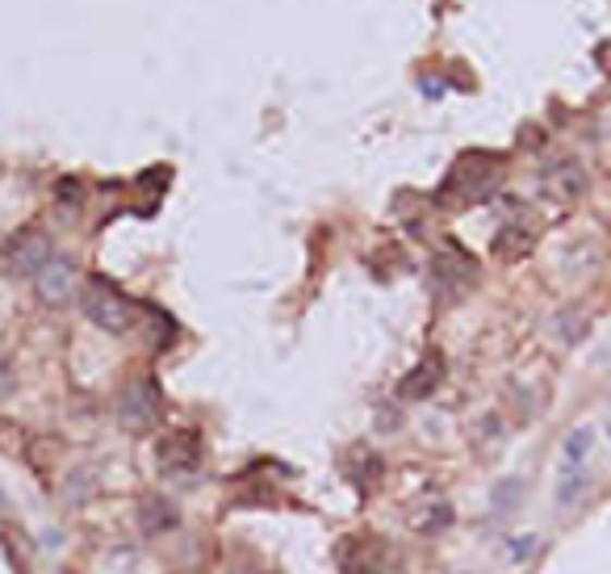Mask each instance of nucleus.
Listing matches in <instances>:
<instances>
[{
  "label": "nucleus",
  "mask_w": 611,
  "mask_h": 574,
  "mask_svg": "<svg viewBox=\"0 0 611 574\" xmlns=\"http://www.w3.org/2000/svg\"><path fill=\"white\" fill-rule=\"evenodd\" d=\"M586 328H590V323H586V315H583V310H578V315H574V310H565V315H561V319H558V335H561V344H574V340H583Z\"/></svg>",
  "instance_id": "dca6fc26"
},
{
  "label": "nucleus",
  "mask_w": 611,
  "mask_h": 574,
  "mask_svg": "<svg viewBox=\"0 0 611 574\" xmlns=\"http://www.w3.org/2000/svg\"><path fill=\"white\" fill-rule=\"evenodd\" d=\"M540 190L558 206H574L586 193V168L578 160H558V164H549L540 172Z\"/></svg>",
  "instance_id": "6e6552de"
},
{
  "label": "nucleus",
  "mask_w": 611,
  "mask_h": 574,
  "mask_svg": "<svg viewBox=\"0 0 611 574\" xmlns=\"http://www.w3.org/2000/svg\"><path fill=\"white\" fill-rule=\"evenodd\" d=\"M134 520H138V528L147 533V537H163V533H172L176 528V508L163 499V494H143L138 499V508H134Z\"/></svg>",
  "instance_id": "9b49d317"
},
{
  "label": "nucleus",
  "mask_w": 611,
  "mask_h": 574,
  "mask_svg": "<svg viewBox=\"0 0 611 574\" xmlns=\"http://www.w3.org/2000/svg\"><path fill=\"white\" fill-rule=\"evenodd\" d=\"M118 419L126 432H151L163 424V390L156 386V378H134L122 399H118Z\"/></svg>",
  "instance_id": "7ed1b4c3"
},
{
  "label": "nucleus",
  "mask_w": 611,
  "mask_h": 574,
  "mask_svg": "<svg viewBox=\"0 0 611 574\" xmlns=\"http://www.w3.org/2000/svg\"><path fill=\"white\" fill-rule=\"evenodd\" d=\"M590 444H595V432L590 428H574L565 437V449H561V474H574V469H586V457H590Z\"/></svg>",
  "instance_id": "ddd939ff"
},
{
  "label": "nucleus",
  "mask_w": 611,
  "mask_h": 574,
  "mask_svg": "<svg viewBox=\"0 0 611 574\" xmlns=\"http://www.w3.org/2000/svg\"><path fill=\"white\" fill-rule=\"evenodd\" d=\"M81 310L93 328L109 335H126L134 328V302L109 281V277H88L81 285Z\"/></svg>",
  "instance_id": "f257e3e1"
},
{
  "label": "nucleus",
  "mask_w": 611,
  "mask_h": 574,
  "mask_svg": "<svg viewBox=\"0 0 611 574\" xmlns=\"http://www.w3.org/2000/svg\"><path fill=\"white\" fill-rule=\"evenodd\" d=\"M156 462H160L163 474H172V478H188V474H197V465H201V440L197 432H168V437L156 444Z\"/></svg>",
  "instance_id": "423d86ee"
},
{
  "label": "nucleus",
  "mask_w": 611,
  "mask_h": 574,
  "mask_svg": "<svg viewBox=\"0 0 611 574\" xmlns=\"http://www.w3.org/2000/svg\"><path fill=\"white\" fill-rule=\"evenodd\" d=\"M531 244H536V227L524 219H515L494 235V256H499V260H524L531 252Z\"/></svg>",
  "instance_id": "f8f14e48"
},
{
  "label": "nucleus",
  "mask_w": 611,
  "mask_h": 574,
  "mask_svg": "<svg viewBox=\"0 0 611 574\" xmlns=\"http://www.w3.org/2000/svg\"><path fill=\"white\" fill-rule=\"evenodd\" d=\"M51 256H54L51 235L38 231V227H22L17 235H9L4 247H0V269L9 277H17V281H34Z\"/></svg>",
  "instance_id": "f03ea898"
},
{
  "label": "nucleus",
  "mask_w": 611,
  "mask_h": 574,
  "mask_svg": "<svg viewBox=\"0 0 611 574\" xmlns=\"http://www.w3.org/2000/svg\"><path fill=\"white\" fill-rule=\"evenodd\" d=\"M608 444H611V428H608Z\"/></svg>",
  "instance_id": "6ab92c4d"
},
{
  "label": "nucleus",
  "mask_w": 611,
  "mask_h": 574,
  "mask_svg": "<svg viewBox=\"0 0 611 574\" xmlns=\"http://www.w3.org/2000/svg\"><path fill=\"white\" fill-rule=\"evenodd\" d=\"M440 378H444V356L440 353H427L406 378H402L399 394L406 399V403H419V399H431L436 394V386H440Z\"/></svg>",
  "instance_id": "9d476101"
},
{
  "label": "nucleus",
  "mask_w": 611,
  "mask_h": 574,
  "mask_svg": "<svg viewBox=\"0 0 611 574\" xmlns=\"http://www.w3.org/2000/svg\"><path fill=\"white\" fill-rule=\"evenodd\" d=\"M595 365H599V369H611V331L603 335V344L595 349Z\"/></svg>",
  "instance_id": "f3484780"
},
{
  "label": "nucleus",
  "mask_w": 611,
  "mask_h": 574,
  "mask_svg": "<svg viewBox=\"0 0 611 574\" xmlns=\"http://www.w3.org/2000/svg\"><path fill=\"white\" fill-rule=\"evenodd\" d=\"M9 390H13V369H9L4 361H0V403L9 399Z\"/></svg>",
  "instance_id": "a211bd4d"
},
{
  "label": "nucleus",
  "mask_w": 611,
  "mask_h": 574,
  "mask_svg": "<svg viewBox=\"0 0 611 574\" xmlns=\"http://www.w3.org/2000/svg\"><path fill=\"white\" fill-rule=\"evenodd\" d=\"M494 181H499V156L474 151V156H461L456 168L449 172V193L474 201V197H486V193L494 190Z\"/></svg>",
  "instance_id": "39448f33"
},
{
  "label": "nucleus",
  "mask_w": 611,
  "mask_h": 574,
  "mask_svg": "<svg viewBox=\"0 0 611 574\" xmlns=\"http://www.w3.org/2000/svg\"><path fill=\"white\" fill-rule=\"evenodd\" d=\"M436 281H440V290L449 298H456L461 290H469L478 281V260L469 252H461L456 244H449L440 252V260H436Z\"/></svg>",
  "instance_id": "1a4fd4ad"
},
{
  "label": "nucleus",
  "mask_w": 611,
  "mask_h": 574,
  "mask_svg": "<svg viewBox=\"0 0 611 574\" xmlns=\"http://www.w3.org/2000/svg\"><path fill=\"white\" fill-rule=\"evenodd\" d=\"M340 571L344 574H399V549L372 533H356L340 546Z\"/></svg>",
  "instance_id": "20e7f679"
},
{
  "label": "nucleus",
  "mask_w": 611,
  "mask_h": 574,
  "mask_svg": "<svg viewBox=\"0 0 611 574\" xmlns=\"http://www.w3.org/2000/svg\"><path fill=\"white\" fill-rule=\"evenodd\" d=\"M411 524H415L419 533H427V537H436L440 528H449L452 524V508L444 503V499H431L427 512H411Z\"/></svg>",
  "instance_id": "4468645a"
},
{
  "label": "nucleus",
  "mask_w": 611,
  "mask_h": 574,
  "mask_svg": "<svg viewBox=\"0 0 611 574\" xmlns=\"http://www.w3.org/2000/svg\"><path fill=\"white\" fill-rule=\"evenodd\" d=\"M76 281H81L76 260H72V256H51V260L42 265V273L34 277L38 302H47V306H63V302H72V294H76Z\"/></svg>",
  "instance_id": "0eeeda50"
},
{
  "label": "nucleus",
  "mask_w": 611,
  "mask_h": 574,
  "mask_svg": "<svg viewBox=\"0 0 611 574\" xmlns=\"http://www.w3.org/2000/svg\"><path fill=\"white\" fill-rule=\"evenodd\" d=\"M54 206H59V215H63V219H76V215H81V206H84L81 181H59V185H54Z\"/></svg>",
  "instance_id": "2eb2a0df"
}]
</instances>
